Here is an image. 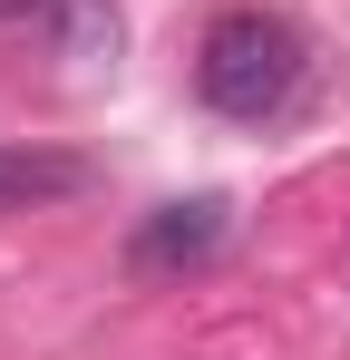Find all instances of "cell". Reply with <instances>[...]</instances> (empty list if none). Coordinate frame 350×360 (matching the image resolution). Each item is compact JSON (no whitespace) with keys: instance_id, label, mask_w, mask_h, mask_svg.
<instances>
[{"instance_id":"cell-1","label":"cell","mask_w":350,"mask_h":360,"mask_svg":"<svg viewBox=\"0 0 350 360\" xmlns=\"http://www.w3.org/2000/svg\"><path fill=\"white\" fill-rule=\"evenodd\" d=\"M302 30L273 20V10H224L214 30H205V49H195V88H205V108L214 117H283L292 98H302Z\"/></svg>"},{"instance_id":"cell-2","label":"cell","mask_w":350,"mask_h":360,"mask_svg":"<svg viewBox=\"0 0 350 360\" xmlns=\"http://www.w3.org/2000/svg\"><path fill=\"white\" fill-rule=\"evenodd\" d=\"M224 224H233V205L224 195H195V205H156L146 224H136V243H127V263L136 273H195L214 243H224Z\"/></svg>"},{"instance_id":"cell-3","label":"cell","mask_w":350,"mask_h":360,"mask_svg":"<svg viewBox=\"0 0 350 360\" xmlns=\"http://www.w3.org/2000/svg\"><path fill=\"white\" fill-rule=\"evenodd\" d=\"M78 185H88V156L68 146H0V214H39Z\"/></svg>"},{"instance_id":"cell-4","label":"cell","mask_w":350,"mask_h":360,"mask_svg":"<svg viewBox=\"0 0 350 360\" xmlns=\"http://www.w3.org/2000/svg\"><path fill=\"white\" fill-rule=\"evenodd\" d=\"M39 10H49V0H0V20H39Z\"/></svg>"}]
</instances>
